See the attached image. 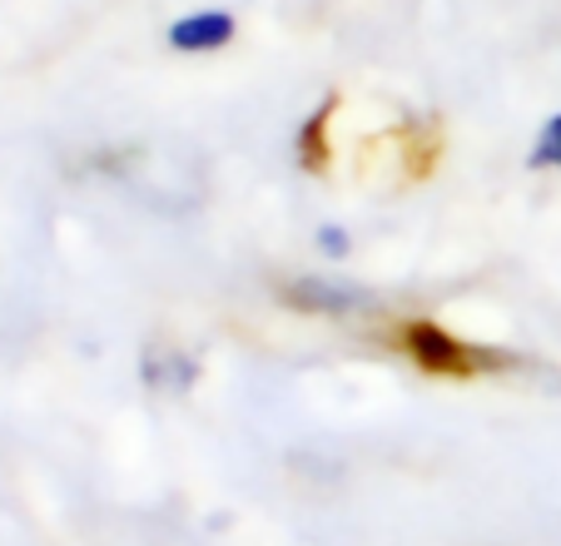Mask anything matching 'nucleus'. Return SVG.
<instances>
[{
  "label": "nucleus",
  "mask_w": 561,
  "mask_h": 546,
  "mask_svg": "<svg viewBox=\"0 0 561 546\" xmlns=\"http://www.w3.org/2000/svg\"><path fill=\"white\" fill-rule=\"evenodd\" d=\"M239 35V21L229 11H190L170 25V50L180 55H214L224 45H233Z\"/></svg>",
  "instance_id": "3"
},
{
  "label": "nucleus",
  "mask_w": 561,
  "mask_h": 546,
  "mask_svg": "<svg viewBox=\"0 0 561 546\" xmlns=\"http://www.w3.org/2000/svg\"><path fill=\"white\" fill-rule=\"evenodd\" d=\"M398 348L413 357L427 378H447V383H467V378H492V373L517 368V357L497 353V348L467 343V338L447 333L433 318H408L398 328Z\"/></svg>",
  "instance_id": "1"
},
{
  "label": "nucleus",
  "mask_w": 561,
  "mask_h": 546,
  "mask_svg": "<svg viewBox=\"0 0 561 546\" xmlns=\"http://www.w3.org/2000/svg\"><path fill=\"white\" fill-rule=\"evenodd\" d=\"M348 229H339V224H323V229H318V249L329 253V259H348Z\"/></svg>",
  "instance_id": "5"
},
{
  "label": "nucleus",
  "mask_w": 561,
  "mask_h": 546,
  "mask_svg": "<svg viewBox=\"0 0 561 546\" xmlns=\"http://www.w3.org/2000/svg\"><path fill=\"white\" fill-rule=\"evenodd\" d=\"M284 304L298 308V314L343 318V314H363V308H373V298L353 284H333V278H288Z\"/></svg>",
  "instance_id": "2"
},
{
  "label": "nucleus",
  "mask_w": 561,
  "mask_h": 546,
  "mask_svg": "<svg viewBox=\"0 0 561 546\" xmlns=\"http://www.w3.org/2000/svg\"><path fill=\"white\" fill-rule=\"evenodd\" d=\"M531 169H561V115L541 125L537 145H531Z\"/></svg>",
  "instance_id": "4"
}]
</instances>
